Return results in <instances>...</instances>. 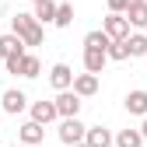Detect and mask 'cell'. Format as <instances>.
Wrapping results in <instances>:
<instances>
[{
  "label": "cell",
  "mask_w": 147,
  "mask_h": 147,
  "mask_svg": "<svg viewBox=\"0 0 147 147\" xmlns=\"http://www.w3.org/2000/svg\"><path fill=\"white\" fill-rule=\"evenodd\" d=\"M11 28H14V35L25 46H42V25L35 21V14H21V11H18L11 18Z\"/></svg>",
  "instance_id": "6da1fadb"
},
{
  "label": "cell",
  "mask_w": 147,
  "mask_h": 147,
  "mask_svg": "<svg viewBox=\"0 0 147 147\" xmlns=\"http://www.w3.org/2000/svg\"><path fill=\"white\" fill-rule=\"evenodd\" d=\"M53 105H56V116H60V119L77 116V112H81V95H74V91L67 88V91H60V95L53 98Z\"/></svg>",
  "instance_id": "7a4b0ae2"
},
{
  "label": "cell",
  "mask_w": 147,
  "mask_h": 147,
  "mask_svg": "<svg viewBox=\"0 0 147 147\" xmlns=\"http://www.w3.org/2000/svg\"><path fill=\"white\" fill-rule=\"evenodd\" d=\"M84 130H88V126L77 119V116H67L63 123H60V140L70 147V144H81L84 140Z\"/></svg>",
  "instance_id": "3957f363"
},
{
  "label": "cell",
  "mask_w": 147,
  "mask_h": 147,
  "mask_svg": "<svg viewBox=\"0 0 147 147\" xmlns=\"http://www.w3.org/2000/svg\"><path fill=\"white\" fill-rule=\"evenodd\" d=\"M102 32L109 35V39H126V35H130V21H126V14H109L105 21H102Z\"/></svg>",
  "instance_id": "277c9868"
},
{
  "label": "cell",
  "mask_w": 147,
  "mask_h": 147,
  "mask_svg": "<svg viewBox=\"0 0 147 147\" xmlns=\"http://www.w3.org/2000/svg\"><path fill=\"white\" fill-rule=\"evenodd\" d=\"M74 95H81V98H91V95H98V74H77L70 84Z\"/></svg>",
  "instance_id": "5b68a950"
},
{
  "label": "cell",
  "mask_w": 147,
  "mask_h": 147,
  "mask_svg": "<svg viewBox=\"0 0 147 147\" xmlns=\"http://www.w3.org/2000/svg\"><path fill=\"white\" fill-rule=\"evenodd\" d=\"M25 105H28V98H25V91H18V88L4 91V102H0V109H4L7 116H18V112H25Z\"/></svg>",
  "instance_id": "8992f818"
},
{
  "label": "cell",
  "mask_w": 147,
  "mask_h": 147,
  "mask_svg": "<svg viewBox=\"0 0 147 147\" xmlns=\"http://www.w3.org/2000/svg\"><path fill=\"white\" fill-rule=\"evenodd\" d=\"M49 84L56 88V91H67V88L74 84V70H70L67 63H53V70H49Z\"/></svg>",
  "instance_id": "52a82bcc"
},
{
  "label": "cell",
  "mask_w": 147,
  "mask_h": 147,
  "mask_svg": "<svg viewBox=\"0 0 147 147\" xmlns=\"http://www.w3.org/2000/svg\"><path fill=\"white\" fill-rule=\"evenodd\" d=\"M18 137H21V144H35V147H39V144L46 140V126L35 123V119H28L21 130H18Z\"/></svg>",
  "instance_id": "ba28073f"
},
{
  "label": "cell",
  "mask_w": 147,
  "mask_h": 147,
  "mask_svg": "<svg viewBox=\"0 0 147 147\" xmlns=\"http://www.w3.org/2000/svg\"><path fill=\"white\" fill-rule=\"evenodd\" d=\"M109 63L105 49H95V46H84V70L88 74H102V67Z\"/></svg>",
  "instance_id": "9c48e42d"
},
{
  "label": "cell",
  "mask_w": 147,
  "mask_h": 147,
  "mask_svg": "<svg viewBox=\"0 0 147 147\" xmlns=\"http://www.w3.org/2000/svg\"><path fill=\"white\" fill-rule=\"evenodd\" d=\"M84 144L88 147H112V133L105 126H88L84 130Z\"/></svg>",
  "instance_id": "30bf717a"
},
{
  "label": "cell",
  "mask_w": 147,
  "mask_h": 147,
  "mask_svg": "<svg viewBox=\"0 0 147 147\" xmlns=\"http://www.w3.org/2000/svg\"><path fill=\"white\" fill-rule=\"evenodd\" d=\"M126 112H130V116H147V91H130V95H126Z\"/></svg>",
  "instance_id": "8fae6325"
},
{
  "label": "cell",
  "mask_w": 147,
  "mask_h": 147,
  "mask_svg": "<svg viewBox=\"0 0 147 147\" xmlns=\"http://www.w3.org/2000/svg\"><path fill=\"white\" fill-rule=\"evenodd\" d=\"M123 14H126V21H130L133 28H147V0H137V4H130Z\"/></svg>",
  "instance_id": "7c38bea8"
},
{
  "label": "cell",
  "mask_w": 147,
  "mask_h": 147,
  "mask_svg": "<svg viewBox=\"0 0 147 147\" xmlns=\"http://www.w3.org/2000/svg\"><path fill=\"white\" fill-rule=\"evenodd\" d=\"M32 119L42 123V126H49L53 119H60V116H56V105H53V102H35V105H32Z\"/></svg>",
  "instance_id": "4fadbf2b"
},
{
  "label": "cell",
  "mask_w": 147,
  "mask_h": 147,
  "mask_svg": "<svg viewBox=\"0 0 147 147\" xmlns=\"http://www.w3.org/2000/svg\"><path fill=\"white\" fill-rule=\"evenodd\" d=\"M18 53H25V42L18 39L14 32H7V35H0V56H18Z\"/></svg>",
  "instance_id": "5bb4252c"
},
{
  "label": "cell",
  "mask_w": 147,
  "mask_h": 147,
  "mask_svg": "<svg viewBox=\"0 0 147 147\" xmlns=\"http://www.w3.org/2000/svg\"><path fill=\"white\" fill-rule=\"evenodd\" d=\"M53 18H56V0H39L35 4V21L39 25H53Z\"/></svg>",
  "instance_id": "9a60e30c"
},
{
  "label": "cell",
  "mask_w": 147,
  "mask_h": 147,
  "mask_svg": "<svg viewBox=\"0 0 147 147\" xmlns=\"http://www.w3.org/2000/svg\"><path fill=\"white\" fill-rule=\"evenodd\" d=\"M112 144L116 147H144V137H140V130H119L112 137Z\"/></svg>",
  "instance_id": "2e32d148"
},
{
  "label": "cell",
  "mask_w": 147,
  "mask_h": 147,
  "mask_svg": "<svg viewBox=\"0 0 147 147\" xmlns=\"http://www.w3.org/2000/svg\"><path fill=\"white\" fill-rule=\"evenodd\" d=\"M126 53L137 60V56H147V35H126Z\"/></svg>",
  "instance_id": "e0dca14e"
},
{
  "label": "cell",
  "mask_w": 147,
  "mask_h": 147,
  "mask_svg": "<svg viewBox=\"0 0 147 147\" xmlns=\"http://www.w3.org/2000/svg\"><path fill=\"white\" fill-rule=\"evenodd\" d=\"M105 56H109V60H116V63L130 60V53H126V39H112V42L105 46Z\"/></svg>",
  "instance_id": "ac0fdd59"
},
{
  "label": "cell",
  "mask_w": 147,
  "mask_h": 147,
  "mask_svg": "<svg viewBox=\"0 0 147 147\" xmlns=\"http://www.w3.org/2000/svg\"><path fill=\"white\" fill-rule=\"evenodd\" d=\"M56 28H70L74 25V4H56V18H53Z\"/></svg>",
  "instance_id": "d6986e66"
},
{
  "label": "cell",
  "mask_w": 147,
  "mask_h": 147,
  "mask_svg": "<svg viewBox=\"0 0 147 147\" xmlns=\"http://www.w3.org/2000/svg\"><path fill=\"white\" fill-rule=\"evenodd\" d=\"M39 70H42L39 56H32V53H25V56H21V77H39Z\"/></svg>",
  "instance_id": "ffe728a7"
},
{
  "label": "cell",
  "mask_w": 147,
  "mask_h": 147,
  "mask_svg": "<svg viewBox=\"0 0 147 147\" xmlns=\"http://www.w3.org/2000/svg\"><path fill=\"white\" fill-rule=\"evenodd\" d=\"M109 42H112V39H109L102 28H95V32H88V35H84V46H95V49H105Z\"/></svg>",
  "instance_id": "44dd1931"
},
{
  "label": "cell",
  "mask_w": 147,
  "mask_h": 147,
  "mask_svg": "<svg viewBox=\"0 0 147 147\" xmlns=\"http://www.w3.org/2000/svg\"><path fill=\"white\" fill-rule=\"evenodd\" d=\"M21 56L25 53H18V56H7L4 63H7V74H21Z\"/></svg>",
  "instance_id": "7402d4cb"
},
{
  "label": "cell",
  "mask_w": 147,
  "mask_h": 147,
  "mask_svg": "<svg viewBox=\"0 0 147 147\" xmlns=\"http://www.w3.org/2000/svg\"><path fill=\"white\" fill-rule=\"evenodd\" d=\"M130 4H137V0H109V11H116V14H123Z\"/></svg>",
  "instance_id": "603a6c76"
},
{
  "label": "cell",
  "mask_w": 147,
  "mask_h": 147,
  "mask_svg": "<svg viewBox=\"0 0 147 147\" xmlns=\"http://www.w3.org/2000/svg\"><path fill=\"white\" fill-rule=\"evenodd\" d=\"M140 137L147 140V116H144V123H140Z\"/></svg>",
  "instance_id": "cb8c5ba5"
},
{
  "label": "cell",
  "mask_w": 147,
  "mask_h": 147,
  "mask_svg": "<svg viewBox=\"0 0 147 147\" xmlns=\"http://www.w3.org/2000/svg\"><path fill=\"white\" fill-rule=\"evenodd\" d=\"M70 147H88V144H84V140H81V144H70Z\"/></svg>",
  "instance_id": "d4e9b609"
},
{
  "label": "cell",
  "mask_w": 147,
  "mask_h": 147,
  "mask_svg": "<svg viewBox=\"0 0 147 147\" xmlns=\"http://www.w3.org/2000/svg\"><path fill=\"white\" fill-rule=\"evenodd\" d=\"M21 147H35V144H21Z\"/></svg>",
  "instance_id": "484cf974"
},
{
  "label": "cell",
  "mask_w": 147,
  "mask_h": 147,
  "mask_svg": "<svg viewBox=\"0 0 147 147\" xmlns=\"http://www.w3.org/2000/svg\"><path fill=\"white\" fill-rule=\"evenodd\" d=\"M32 4H39V0H32Z\"/></svg>",
  "instance_id": "4316f807"
}]
</instances>
